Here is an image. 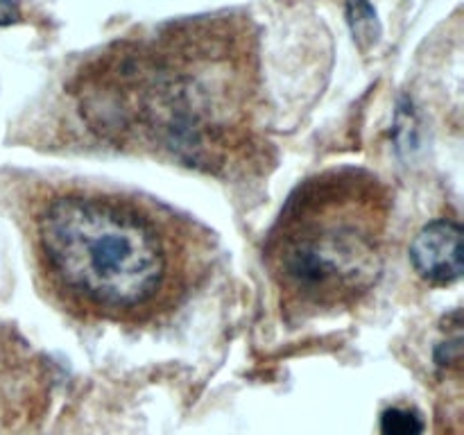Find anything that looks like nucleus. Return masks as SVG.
<instances>
[{
  "label": "nucleus",
  "instance_id": "1",
  "mask_svg": "<svg viewBox=\"0 0 464 435\" xmlns=\"http://www.w3.org/2000/svg\"><path fill=\"white\" fill-rule=\"evenodd\" d=\"M82 116L118 148L227 175L256 152L252 54L193 23L118 45L82 75Z\"/></svg>",
  "mask_w": 464,
  "mask_h": 435
},
{
  "label": "nucleus",
  "instance_id": "2",
  "mask_svg": "<svg viewBox=\"0 0 464 435\" xmlns=\"http://www.w3.org/2000/svg\"><path fill=\"white\" fill-rule=\"evenodd\" d=\"M32 249L50 297L80 320L140 326L175 313L207 276L211 234L154 198L57 186L32 211Z\"/></svg>",
  "mask_w": 464,
  "mask_h": 435
},
{
  "label": "nucleus",
  "instance_id": "3",
  "mask_svg": "<svg viewBox=\"0 0 464 435\" xmlns=\"http://www.w3.org/2000/svg\"><path fill=\"white\" fill-rule=\"evenodd\" d=\"M392 195L362 168H331L290 193L266 240V267L290 320L352 311L379 284Z\"/></svg>",
  "mask_w": 464,
  "mask_h": 435
},
{
  "label": "nucleus",
  "instance_id": "4",
  "mask_svg": "<svg viewBox=\"0 0 464 435\" xmlns=\"http://www.w3.org/2000/svg\"><path fill=\"white\" fill-rule=\"evenodd\" d=\"M462 227L440 218L429 222L411 245V261L429 284L449 285L462 276Z\"/></svg>",
  "mask_w": 464,
  "mask_h": 435
},
{
  "label": "nucleus",
  "instance_id": "5",
  "mask_svg": "<svg viewBox=\"0 0 464 435\" xmlns=\"http://www.w3.org/2000/svg\"><path fill=\"white\" fill-rule=\"evenodd\" d=\"M424 420L411 408H388L381 417V435H424Z\"/></svg>",
  "mask_w": 464,
  "mask_h": 435
},
{
  "label": "nucleus",
  "instance_id": "6",
  "mask_svg": "<svg viewBox=\"0 0 464 435\" xmlns=\"http://www.w3.org/2000/svg\"><path fill=\"white\" fill-rule=\"evenodd\" d=\"M349 16H352L353 32H356L358 36H361L362 32L372 30L376 23V14L367 0H349Z\"/></svg>",
  "mask_w": 464,
  "mask_h": 435
},
{
  "label": "nucleus",
  "instance_id": "7",
  "mask_svg": "<svg viewBox=\"0 0 464 435\" xmlns=\"http://www.w3.org/2000/svg\"><path fill=\"white\" fill-rule=\"evenodd\" d=\"M21 18V7L14 0H0V27L12 25Z\"/></svg>",
  "mask_w": 464,
  "mask_h": 435
}]
</instances>
